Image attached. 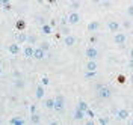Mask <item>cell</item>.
<instances>
[{
	"label": "cell",
	"mask_w": 133,
	"mask_h": 125,
	"mask_svg": "<svg viewBox=\"0 0 133 125\" xmlns=\"http://www.w3.org/2000/svg\"><path fill=\"white\" fill-rule=\"evenodd\" d=\"M62 32H64V33H65V36H66V35L70 33V29H64V30H62Z\"/></svg>",
	"instance_id": "836d02e7"
},
{
	"label": "cell",
	"mask_w": 133,
	"mask_h": 125,
	"mask_svg": "<svg viewBox=\"0 0 133 125\" xmlns=\"http://www.w3.org/2000/svg\"><path fill=\"white\" fill-rule=\"evenodd\" d=\"M97 29H100V23L98 21H91V23L88 24V30H89V32H95Z\"/></svg>",
	"instance_id": "5bb4252c"
},
{
	"label": "cell",
	"mask_w": 133,
	"mask_h": 125,
	"mask_svg": "<svg viewBox=\"0 0 133 125\" xmlns=\"http://www.w3.org/2000/svg\"><path fill=\"white\" fill-rule=\"evenodd\" d=\"M110 95H112V92L108 86H98V97L101 100H108V98H110Z\"/></svg>",
	"instance_id": "7a4b0ae2"
},
{
	"label": "cell",
	"mask_w": 133,
	"mask_h": 125,
	"mask_svg": "<svg viewBox=\"0 0 133 125\" xmlns=\"http://www.w3.org/2000/svg\"><path fill=\"white\" fill-rule=\"evenodd\" d=\"M41 82H42V84H44V86L50 83V82H49V78H47V77H42V80H41Z\"/></svg>",
	"instance_id": "f1b7e54d"
},
{
	"label": "cell",
	"mask_w": 133,
	"mask_h": 125,
	"mask_svg": "<svg viewBox=\"0 0 133 125\" xmlns=\"http://www.w3.org/2000/svg\"><path fill=\"white\" fill-rule=\"evenodd\" d=\"M129 59H133V50H130V53H129Z\"/></svg>",
	"instance_id": "e575fe53"
},
{
	"label": "cell",
	"mask_w": 133,
	"mask_h": 125,
	"mask_svg": "<svg viewBox=\"0 0 133 125\" xmlns=\"http://www.w3.org/2000/svg\"><path fill=\"white\" fill-rule=\"evenodd\" d=\"M127 67L133 69V59H129V63H127Z\"/></svg>",
	"instance_id": "4dcf8cb0"
},
{
	"label": "cell",
	"mask_w": 133,
	"mask_h": 125,
	"mask_svg": "<svg viewBox=\"0 0 133 125\" xmlns=\"http://www.w3.org/2000/svg\"><path fill=\"white\" fill-rule=\"evenodd\" d=\"M17 29H18V30H24L26 29V23L24 21H23V20H20V21H17Z\"/></svg>",
	"instance_id": "44dd1931"
},
{
	"label": "cell",
	"mask_w": 133,
	"mask_h": 125,
	"mask_svg": "<svg viewBox=\"0 0 133 125\" xmlns=\"http://www.w3.org/2000/svg\"><path fill=\"white\" fill-rule=\"evenodd\" d=\"M132 3H133V0H132Z\"/></svg>",
	"instance_id": "ab89813d"
},
{
	"label": "cell",
	"mask_w": 133,
	"mask_h": 125,
	"mask_svg": "<svg viewBox=\"0 0 133 125\" xmlns=\"http://www.w3.org/2000/svg\"><path fill=\"white\" fill-rule=\"evenodd\" d=\"M108 27H109V30H110L112 33H116V32L119 30V23H118V21H114V20H110V21H108Z\"/></svg>",
	"instance_id": "9c48e42d"
},
{
	"label": "cell",
	"mask_w": 133,
	"mask_h": 125,
	"mask_svg": "<svg viewBox=\"0 0 133 125\" xmlns=\"http://www.w3.org/2000/svg\"><path fill=\"white\" fill-rule=\"evenodd\" d=\"M2 72H3V71H2V68H0V75H2Z\"/></svg>",
	"instance_id": "8d00e7d4"
},
{
	"label": "cell",
	"mask_w": 133,
	"mask_h": 125,
	"mask_svg": "<svg viewBox=\"0 0 133 125\" xmlns=\"http://www.w3.org/2000/svg\"><path fill=\"white\" fill-rule=\"evenodd\" d=\"M116 117L119 121H125L127 117H130V112L127 108H118V113H116Z\"/></svg>",
	"instance_id": "8992f818"
},
{
	"label": "cell",
	"mask_w": 133,
	"mask_h": 125,
	"mask_svg": "<svg viewBox=\"0 0 133 125\" xmlns=\"http://www.w3.org/2000/svg\"><path fill=\"white\" fill-rule=\"evenodd\" d=\"M32 113H36V106H30V115Z\"/></svg>",
	"instance_id": "f546056e"
},
{
	"label": "cell",
	"mask_w": 133,
	"mask_h": 125,
	"mask_svg": "<svg viewBox=\"0 0 133 125\" xmlns=\"http://www.w3.org/2000/svg\"><path fill=\"white\" fill-rule=\"evenodd\" d=\"M15 41L18 42V44H24V42L27 41V35H26L23 30H18L15 33Z\"/></svg>",
	"instance_id": "52a82bcc"
},
{
	"label": "cell",
	"mask_w": 133,
	"mask_h": 125,
	"mask_svg": "<svg viewBox=\"0 0 133 125\" xmlns=\"http://www.w3.org/2000/svg\"><path fill=\"white\" fill-rule=\"evenodd\" d=\"M125 41H127V35L125 33H118V32H116L115 36H114V42H115L116 45H123Z\"/></svg>",
	"instance_id": "277c9868"
},
{
	"label": "cell",
	"mask_w": 133,
	"mask_h": 125,
	"mask_svg": "<svg viewBox=\"0 0 133 125\" xmlns=\"http://www.w3.org/2000/svg\"><path fill=\"white\" fill-rule=\"evenodd\" d=\"M132 125H133V121H132Z\"/></svg>",
	"instance_id": "74e56055"
},
{
	"label": "cell",
	"mask_w": 133,
	"mask_h": 125,
	"mask_svg": "<svg viewBox=\"0 0 133 125\" xmlns=\"http://www.w3.org/2000/svg\"><path fill=\"white\" fill-rule=\"evenodd\" d=\"M9 2H11V0H0V3H2V5H8Z\"/></svg>",
	"instance_id": "d6a6232c"
},
{
	"label": "cell",
	"mask_w": 133,
	"mask_h": 125,
	"mask_svg": "<svg viewBox=\"0 0 133 125\" xmlns=\"http://www.w3.org/2000/svg\"><path fill=\"white\" fill-rule=\"evenodd\" d=\"M66 21L70 23V24H77L79 21H80V15H79V12H70V15L66 18Z\"/></svg>",
	"instance_id": "5b68a950"
},
{
	"label": "cell",
	"mask_w": 133,
	"mask_h": 125,
	"mask_svg": "<svg viewBox=\"0 0 133 125\" xmlns=\"http://www.w3.org/2000/svg\"><path fill=\"white\" fill-rule=\"evenodd\" d=\"M119 2H123V0H119Z\"/></svg>",
	"instance_id": "f35d334b"
},
{
	"label": "cell",
	"mask_w": 133,
	"mask_h": 125,
	"mask_svg": "<svg viewBox=\"0 0 133 125\" xmlns=\"http://www.w3.org/2000/svg\"><path fill=\"white\" fill-rule=\"evenodd\" d=\"M23 53H24V57H26V59H30V57H33L35 48H33L32 45L29 44V45H26V47H24V51H23Z\"/></svg>",
	"instance_id": "8fae6325"
},
{
	"label": "cell",
	"mask_w": 133,
	"mask_h": 125,
	"mask_svg": "<svg viewBox=\"0 0 133 125\" xmlns=\"http://www.w3.org/2000/svg\"><path fill=\"white\" fill-rule=\"evenodd\" d=\"M77 107L80 108V110H83V112H86V110H88V104H86V102H85V101H80V102H79V104H77Z\"/></svg>",
	"instance_id": "7402d4cb"
},
{
	"label": "cell",
	"mask_w": 133,
	"mask_h": 125,
	"mask_svg": "<svg viewBox=\"0 0 133 125\" xmlns=\"http://www.w3.org/2000/svg\"><path fill=\"white\" fill-rule=\"evenodd\" d=\"M20 45H21V44H18V42L11 44V45L8 47L9 53H11V54H14V56H15V54H18V53H20V50H21V48H20Z\"/></svg>",
	"instance_id": "30bf717a"
},
{
	"label": "cell",
	"mask_w": 133,
	"mask_h": 125,
	"mask_svg": "<svg viewBox=\"0 0 133 125\" xmlns=\"http://www.w3.org/2000/svg\"><path fill=\"white\" fill-rule=\"evenodd\" d=\"M64 42H65L66 47H73V45L76 44V38L73 36V35H66L65 39H64Z\"/></svg>",
	"instance_id": "7c38bea8"
},
{
	"label": "cell",
	"mask_w": 133,
	"mask_h": 125,
	"mask_svg": "<svg viewBox=\"0 0 133 125\" xmlns=\"http://www.w3.org/2000/svg\"><path fill=\"white\" fill-rule=\"evenodd\" d=\"M51 27H53L51 24H45V23H44L42 27H41L42 33H44V35H50V33H51Z\"/></svg>",
	"instance_id": "ac0fdd59"
},
{
	"label": "cell",
	"mask_w": 133,
	"mask_h": 125,
	"mask_svg": "<svg viewBox=\"0 0 133 125\" xmlns=\"http://www.w3.org/2000/svg\"><path fill=\"white\" fill-rule=\"evenodd\" d=\"M39 47H41L42 50H45V51H47V50L50 48V44H49V42H42V44L39 45Z\"/></svg>",
	"instance_id": "cb8c5ba5"
},
{
	"label": "cell",
	"mask_w": 133,
	"mask_h": 125,
	"mask_svg": "<svg viewBox=\"0 0 133 125\" xmlns=\"http://www.w3.org/2000/svg\"><path fill=\"white\" fill-rule=\"evenodd\" d=\"M30 122H32V124H39V122H41V116L36 115V113H32V115H30Z\"/></svg>",
	"instance_id": "d6986e66"
},
{
	"label": "cell",
	"mask_w": 133,
	"mask_h": 125,
	"mask_svg": "<svg viewBox=\"0 0 133 125\" xmlns=\"http://www.w3.org/2000/svg\"><path fill=\"white\" fill-rule=\"evenodd\" d=\"M44 106H45V108H51L55 107V98H47V100L44 101Z\"/></svg>",
	"instance_id": "e0dca14e"
},
{
	"label": "cell",
	"mask_w": 133,
	"mask_h": 125,
	"mask_svg": "<svg viewBox=\"0 0 133 125\" xmlns=\"http://www.w3.org/2000/svg\"><path fill=\"white\" fill-rule=\"evenodd\" d=\"M123 27H125V29H130V27H132L130 21H124V23H123Z\"/></svg>",
	"instance_id": "83f0119b"
},
{
	"label": "cell",
	"mask_w": 133,
	"mask_h": 125,
	"mask_svg": "<svg viewBox=\"0 0 133 125\" xmlns=\"http://www.w3.org/2000/svg\"><path fill=\"white\" fill-rule=\"evenodd\" d=\"M86 115H88V116L91 117V119H92L94 116H95V115H94V112H92L91 108H88V110H86Z\"/></svg>",
	"instance_id": "4316f807"
},
{
	"label": "cell",
	"mask_w": 133,
	"mask_h": 125,
	"mask_svg": "<svg viewBox=\"0 0 133 125\" xmlns=\"http://www.w3.org/2000/svg\"><path fill=\"white\" fill-rule=\"evenodd\" d=\"M127 15H130V17H133V5H132V6H129V8H127Z\"/></svg>",
	"instance_id": "484cf974"
},
{
	"label": "cell",
	"mask_w": 133,
	"mask_h": 125,
	"mask_svg": "<svg viewBox=\"0 0 133 125\" xmlns=\"http://www.w3.org/2000/svg\"><path fill=\"white\" fill-rule=\"evenodd\" d=\"M44 95H45V91H44V87H42V84H41V86L36 87V93H35V97H36L38 100H41Z\"/></svg>",
	"instance_id": "9a60e30c"
},
{
	"label": "cell",
	"mask_w": 133,
	"mask_h": 125,
	"mask_svg": "<svg viewBox=\"0 0 133 125\" xmlns=\"http://www.w3.org/2000/svg\"><path fill=\"white\" fill-rule=\"evenodd\" d=\"M64 106H65L64 97H62V95H58V97L55 98V107H53V110L58 112V113H62V112H64Z\"/></svg>",
	"instance_id": "6da1fadb"
},
{
	"label": "cell",
	"mask_w": 133,
	"mask_h": 125,
	"mask_svg": "<svg viewBox=\"0 0 133 125\" xmlns=\"http://www.w3.org/2000/svg\"><path fill=\"white\" fill-rule=\"evenodd\" d=\"M44 57H45V50H42L41 47L35 48V53H33V59H36V60H42Z\"/></svg>",
	"instance_id": "ba28073f"
},
{
	"label": "cell",
	"mask_w": 133,
	"mask_h": 125,
	"mask_svg": "<svg viewBox=\"0 0 133 125\" xmlns=\"http://www.w3.org/2000/svg\"><path fill=\"white\" fill-rule=\"evenodd\" d=\"M85 54H86V57L89 59V60H95L97 56H98V51H97L95 47H88L86 51H85Z\"/></svg>",
	"instance_id": "3957f363"
},
{
	"label": "cell",
	"mask_w": 133,
	"mask_h": 125,
	"mask_svg": "<svg viewBox=\"0 0 133 125\" xmlns=\"http://www.w3.org/2000/svg\"><path fill=\"white\" fill-rule=\"evenodd\" d=\"M9 122H11L12 125H23V124H24V121H23L21 117H17V116H15V117H12Z\"/></svg>",
	"instance_id": "ffe728a7"
},
{
	"label": "cell",
	"mask_w": 133,
	"mask_h": 125,
	"mask_svg": "<svg viewBox=\"0 0 133 125\" xmlns=\"http://www.w3.org/2000/svg\"><path fill=\"white\" fill-rule=\"evenodd\" d=\"M98 122H100L101 125H106V124H109V119H108V117H100Z\"/></svg>",
	"instance_id": "d4e9b609"
},
{
	"label": "cell",
	"mask_w": 133,
	"mask_h": 125,
	"mask_svg": "<svg viewBox=\"0 0 133 125\" xmlns=\"http://www.w3.org/2000/svg\"><path fill=\"white\" fill-rule=\"evenodd\" d=\"M3 9H5V11H9V9H11V5H3Z\"/></svg>",
	"instance_id": "1f68e13d"
},
{
	"label": "cell",
	"mask_w": 133,
	"mask_h": 125,
	"mask_svg": "<svg viewBox=\"0 0 133 125\" xmlns=\"http://www.w3.org/2000/svg\"><path fill=\"white\" fill-rule=\"evenodd\" d=\"M91 2H94V3H100L101 0H91Z\"/></svg>",
	"instance_id": "d590c367"
},
{
	"label": "cell",
	"mask_w": 133,
	"mask_h": 125,
	"mask_svg": "<svg viewBox=\"0 0 133 125\" xmlns=\"http://www.w3.org/2000/svg\"><path fill=\"white\" fill-rule=\"evenodd\" d=\"M27 42H29L30 45H33V44L36 42V36H27Z\"/></svg>",
	"instance_id": "603a6c76"
},
{
	"label": "cell",
	"mask_w": 133,
	"mask_h": 125,
	"mask_svg": "<svg viewBox=\"0 0 133 125\" xmlns=\"http://www.w3.org/2000/svg\"><path fill=\"white\" fill-rule=\"evenodd\" d=\"M86 69H88V71H97V63H95V60H88Z\"/></svg>",
	"instance_id": "2e32d148"
},
{
	"label": "cell",
	"mask_w": 133,
	"mask_h": 125,
	"mask_svg": "<svg viewBox=\"0 0 133 125\" xmlns=\"http://www.w3.org/2000/svg\"><path fill=\"white\" fill-rule=\"evenodd\" d=\"M83 117H85V112H83V110H80L79 107H76L74 119H76V121H80V119H83Z\"/></svg>",
	"instance_id": "4fadbf2b"
}]
</instances>
